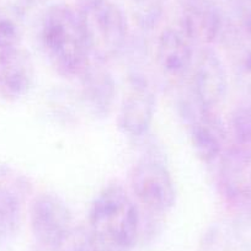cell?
Instances as JSON below:
<instances>
[{"label":"cell","instance_id":"cell-1","mask_svg":"<svg viewBox=\"0 0 251 251\" xmlns=\"http://www.w3.org/2000/svg\"><path fill=\"white\" fill-rule=\"evenodd\" d=\"M40 42L52 68L66 78H80L89 68L90 47L76 9L53 4L43 14Z\"/></svg>","mask_w":251,"mask_h":251},{"label":"cell","instance_id":"cell-2","mask_svg":"<svg viewBox=\"0 0 251 251\" xmlns=\"http://www.w3.org/2000/svg\"><path fill=\"white\" fill-rule=\"evenodd\" d=\"M88 228L102 251H131L141 228L134 197L121 185H108L91 203Z\"/></svg>","mask_w":251,"mask_h":251},{"label":"cell","instance_id":"cell-3","mask_svg":"<svg viewBox=\"0 0 251 251\" xmlns=\"http://www.w3.org/2000/svg\"><path fill=\"white\" fill-rule=\"evenodd\" d=\"M78 15L85 31L93 62L105 64L127 46L128 21L113 0H79Z\"/></svg>","mask_w":251,"mask_h":251},{"label":"cell","instance_id":"cell-4","mask_svg":"<svg viewBox=\"0 0 251 251\" xmlns=\"http://www.w3.org/2000/svg\"><path fill=\"white\" fill-rule=\"evenodd\" d=\"M132 196L147 209L166 213L176 203V188L170 171L163 163L143 159L133 166L129 176Z\"/></svg>","mask_w":251,"mask_h":251},{"label":"cell","instance_id":"cell-5","mask_svg":"<svg viewBox=\"0 0 251 251\" xmlns=\"http://www.w3.org/2000/svg\"><path fill=\"white\" fill-rule=\"evenodd\" d=\"M192 67L195 105L203 112L216 113L228 89V78L223 60L211 47H203Z\"/></svg>","mask_w":251,"mask_h":251},{"label":"cell","instance_id":"cell-6","mask_svg":"<svg viewBox=\"0 0 251 251\" xmlns=\"http://www.w3.org/2000/svg\"><path fill=\"white\" fill-rule=\"evenodd\" d=\"M30 221L37 243L50 250H53L73 226V217L68 206L52 194H41L35 197L31 203Z\"/></svg>","mask_w":251,"mask_h":251},{"label":"cell","instance_id":"cell-7","mask_svg":"<svg viewBox=\"0 0 251 251\" xmlns=\"http://www.w3.org/2000/svg\"><path fill=\"white\" fill-rule=\"evenodd\" d=\"M156 98L146 78L131 76L118 112V127L129 137H141L153 122Z\"/></svg>","mask_w":251,"mask_h":251},{"label":"cell","instance_id":"cell-8","mask_svg":"<svg viewBox=\"0 0 251 251\" xmlns=\"http://www.w3.org/2000/svg\"><path fill=\"white\" fill-rule=\"evenodd\" d=\"M180 30L192 43L208 47L223 30L218 6L213 0H183Z\"/></svg>","mask_w":251,"mask_h":251},{"label":"cell","instance_id":"cell-9","mask_svg":"<svg viewBox=\"0 0 251 251\" xmlns=\"http://www.w3.org/2000/svg\"><path fill=\"white\" fill-rule=\"evenodd\" d=\"M33 80L35 68L27 50L20 46L0 50V95L20 100L30 93Z\"/></svg>","mask_w":251,"mask_h":251},{"label":"cell","instance_id":"cell-10","mask_svg":"<svg viewBox=\"0 0 251 251\" xmlns=\"http://www.w3.org/2000/svg\"><path fill=\"white\" fill-rule=\"evenodd\" d=\"M219 187L226 203L251 212V160L228 149L222 158Z\"/></svg>","mask_w":251,"mask_h":251},{"label":"cell","instance_id":"cell-11","mask_svg":"<svg viewBox=\"0 0 251 251\" xmlns=\"http://www.w3.org/2000/svg\"><path fill=\"white\" fill-rule=\"evenodd\" d=\"M194 43L180 28L161 31L156 43V59L165 75L173 79L185 75L194 66Z\"/></svg>","mask_w":251,"mask_h":251},{"label":"cell","instance_id":"cell-12","mask_svg":"<svg viewBox=\"0 0 251 251\" xmlns=\"http://www.w3.org/2000/svg\"><path fill=\"white\" fill-rule=\"evenodd\" d=\"M197 112L199 116L190 117V139L200 160L211 164L223 153L224 128L216 113L203 112L199 107Z\"/></svg>","mask_w":251,"mask_h":251},{"label":"cell","instance_id":"cell-13","mask_svg":"<svg viewBox=\"0 0 251 251\" xmlns=\"http://www.w3.org/2000/svg\"><path fill=\"white\" fill-rule=\"evenodd\" d=\"M83 96L94 115L107 116L116 98V84L102 64L93 62L80 76Z\"/></svg>","mask_w":251,"mask_h":251},{"label":"cell","instance_id":"cell-14","mask_svg":"<svg viewBox=\"0 0 251 251\" xmlns=\"http://www.w3.org/2000/svg\"><path fill=\"white\" fill-rule=\"evenodd\" d=\"M230 151L251 160V106H239L233 111L229 122Z\"/></svg>","mask_w":251,"mask_h":251},{"label":"cell","instance_id":"cell-15","mask_svg":"<svg viewBox=\"0 0 251 251\" xmlns=\"http://www.w3.org/2000/svg\"><path fill=\"white\" fill-rule=\"evenodd\" d=\"M229 40L239 73L245 78H251V24L241 21L229 36Z\"/></svg>","mask_w":251,"mask_h":251},{"label":"cell","instance_id":"cell-16","mask_svg":"<svg viewBox=\"0 0 251 251\" xmlns=\"http://www.w3.org/2000/svg\"><path fill=\"white\" fill-rule=\"evenodd\" d=\"M21 201L11 188L0 186V239L13 233L21 217Z\"/></svg>","mask_w":251,"mask_h":251},{"label":"cell","instance_id":"cell-17","mask_svg":"<svg viewBox=\"0 0 251 251\" xmlns=\"http://www.w3.org/2000/svg\"><path fill=\"white\" fill-rule=\"evenodd\" d=\"M52 251H102L88 226H73Z\"/></svg>","mask_w":251,"mask_h":251},{"label":"cell","instance_id":"cell-18","mask_svg":"<svg viewBox=\"0 0 251 251\" xmlns=\"http://www.w3.org/2000/svg\"><path fill=\"white\" fill-rule=\"evenodd\" d=\"M134 19L144 30H153L160 23L164 0H129Z\"/></svg>","mask_w":251,"mask_h":251},{"label":"cell","instance_id":"cell-19","mask_svg":"<svg viewBox=\"0 0 251 251\" xmlns=\"http://www.w3.org/2000/svg\"><path fill=\"white\" fill-rule=\"evenodd\" d=\"M20 30L11 19L0 18V50L20 46Z\"/></svg>","mask_w":251,"mask_h":251},{"label":"cell","instance_id":"cell-20","mask_svg":"<svg viewBox=\"0 0 251 251\" xmlns=\"http://www.w3.org/2000/svg\"><path fill=\"white\" fill-rule=\"evenodd\" d=\"M241 21L251 24V0H240Z\"/></svg>","mask_w":251,"mask_h":251},{"label":"cell","instance_id":"cell-21","mask_svg":"<svg viewBox=\"0 0 251 251\" xmlns=\"http://www.w3.org/2000/svg\"><path fill=\"white\" fill-rule=\"evenodd\" d=\"M21 5L25 9H33L43 5L47 0H20Z\"/></svg>","mask_w":251,"mask_h":251}]
</instances>
